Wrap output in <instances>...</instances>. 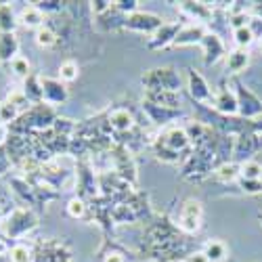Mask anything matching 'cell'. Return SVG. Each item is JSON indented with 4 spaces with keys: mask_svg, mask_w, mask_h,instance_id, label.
Here are the masks:
<instances>
[{
    "mask_svg": "<svg viewBox=\"0 0 262 262\" xmlns=\"http://www.w3.org/2000/svg\"><path fill=\"white\" fill-rule=\"evenodd\" d=\"M76 189H78V198H82L86 202H93L101 195L99 174L95 172V166L91 160H78V164H76Z\"/></svg>",
    "mask_w": 262,
    "mask_h": 262,
    "instance_id": "obj_6",
    "label": "cell"
},
{
    "mask_svg": "<svg viewBox=\"0 0 262 262\" xmlns=\"http://www.w3.org/2000/svg\"><path fill=\"white\" fill-rule=\"evenodd\" d=\"M40 225V216L36 210L17 206L7 216L0 218V237L3 239H21L30 235Z\"/></svg>",
    "mask_w": 262,
    "mask_h": 262,
    "instance_id": "obj_3",
    "label": "cell"
},
{
    "mask_svg": "<svg viewBox=\"0 0 262 262\" xmlns=\"http://www.w3.org/2000/svg\"><path fill=\"white\" fill-rule=\"evenodd\" d=\"M206 34H208L206 26H202V24H187V26L181 28L179 36L174 38L172 47L174 49H179V47H200Z\"/></svg>",
    "mask_w": 262,
    "mask_h": 262,
    "instance_id": "obj_17",
    "label": "cell"
},
{
    "mask_svg": "<svg viewBox=\"0 0 262 262\" xmlns=\"http://www.w3.org/2000/svg\"><path fill=\"white\" fill-rule=\"evenodd\" d=\"M19 26L17 15L9 3H0V34H15V28Z\"/></svg>",
    "mask_w": 262,
    "mask_h": 262,
    "instance_id": "obj_27",
    "label": "cell"
},
{
    "mask_svg": "<svg viewBox=\"0 0 262 262\" xmlns=\"http://www.w3.org/2000/svg\"><path fill=\"white\" fill-rule=\"evenodd\" d=\"M248 28L252 30V34H254V38L258 40H262V17H258V15H252L250 17V21H248Z\"/></svg>",
    "mask_w": 262,
    "mask_h": 262,
    "instance_id": "obj_43",
    "label": "cell"
},
{
    "mask_svg": "<svg viewBox=\"0 0 262 262\" xmlns=\"http://www.w3.org/2000/svg\"><path fill=\"white\" fill-rule=\"evenodd\" d=\"M212 177L218 181V183H225V185H229V183H235V181H239V164H235V162H225V164H221L214 172H212Z\"/></svg>",
    "mask_w": 262,
    "mask_h": 262,
    "instance_id": "obj_28",
    "label": "cell"
},
{
    "mask_svg": "<svg viewBox=\"0 0 262 262\" xmlns=\"http://www.w3.org/2000/svg\"><path fill=\"white\" fill-rule=\"evenodd\" d=\"M89 5H91V11H93V15L97 19L103 17L105 13H109L112 7H114V3H109V0H93V3H89Z\"/></svg>",
    "mask_w": 262,
    "mask_h": 262,
    "instance_id": "obj_41",
    "label": "cell"
},
{
    "mask_svg": "<svg viewBox=\"0 0 262 262\" xmlns=\"http://www.w3.org/2000/svg\"><path fill=\"white\" fill-rule=\"evenodd\" d=\"M239 189L246 195H260L262 193V181H248V179H239L237 181Z\"/></svg>",
    "mask_w": 262,
    "mask_h": 262,
    "instance_id": "obj_39",
    "label": "cell"
},
{
    "mask_svg": "<svg viewBox=\"0 0 262 262\" xmlns=\"http://www.w3.org/2000/svg\"><path fill=\"white\" fill-rule=\"evenodd\" d=\"M57 118H59V114L55 107H51L47 103H38V105H32L28 112L21 118H17L11 126H7V130L15 135H38V133H45V130L53 128Z\"/></svg>",
    "mask_w": 262,
    "mask_h": 262,
    "instance_id": "obj_2",
    "label": "cell"
},
{
    "mask_svg": "<svg viewBox=\"0 0 262 262\" xmlns=\"http://www.w3.org/2000/svg\"><path fill=\"white\" fill-rule=\"evenodd\" d=\"M262 151V137L258 133H244L235 137L233 145V162L235 164H244L248 160H254L256 154Z\"/></svg>",
    "mask_w": 262,
    "mask_h": 262,
    "instance_id": "obj_10",
    "label": "cell"
},
{
    "mask_svg": "<svg viewBox=\"0 0 262 262\" xmlns=\"http://www.w3.org/2000/svg\"><path fill=\"white\" fill-rule=\"evenodd\" d=\"M128 15L120 13L116 7H112V11L105 13L103 17L97 19V26L103 30V32H118V30H124V21H126Z\"/></svg>",
    "mask_w": 262,
    "mask_h": 262,
    "instance_id": "obj_25",
    "label": "cell"
},
{
    "mask_svg": "<svg viewBox=\"0 0 262 262\" xmlns=\"http://www.w3.org/2000/svg\"><path fill=\"white\" fill-rule=\"evenodd\" d=\"M195 250L198 248L193 246L191 237L181 233L168 216L154 214L147 223L141 246L143 258L154 262H183Z\"/></svg>",
    "mask_w": 262,
    "mask_h": 262,
    "instance_id": "obj_1",
    "label": "cell"
},
{
    "mask_svg": "<svg viewBox=\"0 0 262 262\" xmlns=\"http://www.w3.org/2000/svg\"><path fill=\"white\" fill-rule=\"evenodd\" d=\"M40 74L32 72L26 80H24V89H21V93L26 95V99L32 103V105H38V103H45V99H42V82H40Z\"/></svg>",
    "mask_w": 262,
    "mask_h": 262,
    "instance_id": "obj_24",
    "label": "cell"
},
{
    "mask_svg": "<svg viewBox=\"0 0 262 262\" xmlns=\"http://www.w3.org/2000/svg\"><path fill=\"white\" fill-rule=\"evenodd\" d=\"M40 82H42V99H45L47 105H51V107L57 109L59 105H63L65 101L70 99V89H68V84H63L59 78L42 76Z\"/></svg>",
    "mask_w": 262,
    "mask_h": 262,
    "instance_id": "obj_12",
    "label": "cell"
},
{
    "mask_svg": "<svg viewBox=\"0 0 262 262\" xmlns=\"http://www.w3.org/2000/svg\"><path fill=\"white\" fill-rule=\"evenodd\" d=\"M250 65V53L246 49H233L225 57V68L231 76H239Z\"/></svg>",
    "mask_w": 262,
    "mask_h": 262,
    "instance_id": "obj_21",
    "label": "cell"
},
{
    "mask_svg": "<svg viewBox=\"0 0 262 262\" xmlns=\"http://www.w3.org/2000/svg\"><path fill=\"white\" fill-rule=\"evenodd\" d=\"M143 101L160 105V107H168V109H181L183 107V93H174V91H145Z\"/></svg>",
    "mask_w": 262,
    "mask_h": 262,
    "instance_id": "obj_20",
    "label": "cell"
},
{
    "mask_svg": "<svg viewBox=\"0 0 262 262\" xmlns=\"http://www.w3.org/2000/svg\"><path fill=\"white\" fill-rule=\"evenodd\" d=\"M202 221H204L202 202H200V200H193V198L185 200L183 206H181V212H179V221H177L179 231L191 237V235H195V233H200Z\"/></svg>",
    "mask_w": 262,
    "mask_h": 262,
    "instance_id": "obj_7",
    "label": "cell"
},
{
    "mask_svg": "<svg viewBox=\"0 0 262 262\" xmlns=\"http://www.w3.org/2000/svg\"><path fill=\"white\" fill-rule=\"evenodd\" d=\"M7 206H11V208H17V206H13V202H11V195L0 193V218H3V216H7V214L11 212Z\"/></svg>",
    "mask_w": 262,
    "mask_h": 262,
    "instance_id": "obj_44",
    "label": "cell"
},
{
    "mask_svg": "<svg viewBox=\"0 0 262 262\" xmlns=\"http://www.w3.org/2000/svg\"><path fill=\"white\" fill-rule=\"evenodd\" d=\"M162 26H164V19L149 11H137L133 15H128L124 21V30L145 34V36H154Z\"/></svg>",
    "mask_w": 262,
    "mask_h": 262,
    "instance_id": "obj_8",
    "label": "cell"
},
{
    "mask_svg": "<svg viewBox=\"0 0 262 262\" xmlns=\"http://www.w3.org/2000/svg\"><path fill=\"white\" fill-rule=\"evenodd\" d=\"M202 252L206 254V258L210 262H223L229 254L227 250V244L221 242V239H210V242H206V246L202 248Z\"/></svg>",
    "mask_w": 262,
    "mask_h": 262,
    "instance_id": "obj_29",
    "label": "cell"
},
{
    "mask_svg": "<svg viewBox=\"0 0 262 262\" xmlns=\"http://www.w3.org/2000/svg\"><path fill=\"white\" fill-rule=\"evenodd\" d=\"M181 28H183V24H164L154 36L149 38L147 49H151V51H162V49L172 47V42H174V38L179 36Z\"/></svg>",
    "mask_w": 262,
    "mask_h": 262,
    "instance_id": "obj_19",
    "label": "cell"
},
{
    "mask_svg": "<svg viewBox=\"0 0 262 262\" xmlns=\"http://www.w3.org/2000/svg\"><path fill=\"white\" fill-rule=\"evenodd\" d=\"M126 256H130V254H126V250H122L118 244L109 242V239H105V244L99 250L101 262H126Z\"/></svg>",
    "mask_w": 262,
    "mask_h": 262,
    "instance_id": "obj_26",
    "label": "cell"
},
{
    "mask_svg": "<svg viewBox=\"0 0 262 262\" xmlns=\"http://www.w3.org/2000/svg\"><path fill=\"white\" fill-rule=\"evenodd\" d=\"M254 40H256V38H254L252 30H250L248 26L233 30V42H235V49H246V51H248V47H252V45H254Z\"/></svg>",
    "mask_w": 262,
    "mask_h": 262,
    "instance_id": "obj_38",
    "label": "cell"
},
{
    "mask_svg": "<svg viewBox=\"0 0 262 262\" xmlns=\"http://www.w3.org/2000/svg\"><path fill=\"white\" fill-rule=\"evenodd\" d=\"M5 252H7V242H5L3 237H0V256H3Z\"/></svg>",
    "mask_w": 262,
    "mask_h": 262,
    "instance_id": "obj_46",
    "label": "cell"
},
{
    "mask_svg": "<svg viewBox=\"0 0 262 262\" xmlns=\"http://www.w3.org/2000/svg\"><path fill=\"white\" fill-rule=\"evenodd\" d=\"M9 260L11 262H34V248L26 244H15L9 250Z\"/></svg>",
    "mask_w": 262,
    "mask_h": 262,
    "instance_id": "obj_37",
    "label": "cell"
},
{
    "mask_svg": "<svg viewBox=\"0 0 262 262\" xmlns=\"http://www.w3.org/2000/svg\"><path fill=\"white\" fill-rule=\"evenodd\" d=\"M258 221H260V225H262V212H260V214H258Z\"/></svg>",
    "mask_w": 262,
    "mask_h": 262,
    "instance_id": "obj_48",
    "label": "cell"
},
{
    "mask_svg": "<svg viewBox=\"0 0 262 262\" xmlns=\"http://www.w3.org/2000/svg\"><path fill=\"white\" fill-rule=\"evenodd\" d=\"M19 57V38L15 34H0V63L9 65Z\"/></svg>",
    "mask_w": 262,
    "mask_h": 262,
    "instance_id": "obj_23",
    "label": "cell"
},
{
    "mask_svg": "<svg viewBox=\"0 0 262 262\" xmlns=\"http://www.w3.org/2000/svg\"><path fill=\"white\" fill-rule=\"evenodd\" d=\"M0 262H11V260H9V254H3V256H0Z\"/></svg>",
    "mask_w": 262,
    "mask_h": 262,
    "instance_id": "obj_47",
    "label": "cell"
},
{
    "mask_svg": "<svg viewBox=\"0 0 262 262\" xmlns=\"http://www.w3.org/2000/svg\"><path fill=\"white\" fill-rule=\"evenodd\" d=\"M187 97L193 103L208 105V107L214 101V93L210 91V84L206 82V78L198 70H189L187 72Z\"/></svg>",
    "mask_w": 262,
    "mask_h": 262,
    "instance_id": "obj_11",
    "label": "cell"
},
{
    "mask_svg": "<svg viewBox=\"0 0 262 262\" xmlns=\"http://www.w3.org/2000/svg\"><path fill=\"white\" fill-rule=\"evenodd\" d=\"M239 179L262 181V164L258 160H248L244 164H239Z\"/></svg>",
    "mask_w": 262,
    "mask_h": 262,
    "instance_id": "obj_33",
    "label": "cell"
},
{
    "mask_svg": "<svg viewBox=\"0 0 262 262\" xmlns=\"http://www.w3.org/2000/svg\"><path fill=\"white\" fill-rule=\"evenodd\" d=\"M141 109H143V114H145L147 122L160 126L162 130L168 128L172 122H177L179 118H183V112H181V109H168V107H160V105L147 103V101L141 103Z\"/></svg>",
    "mask_w": 262,
    "mask_h": 262,
    "instance_id": "obj_13",
    "label": "cell"
},
{
    "mask_svg": "<svg viewBox=\"0 0 262 262\" xmlns=\"http://www.w3.org/2000/svg\"><path fill=\"white\" fill-rule=\"evenodd\" d=\"M179 11L189 17L191 21H195V24H202L208 28V24L212 21V13L214 9L206 3H193V0H185V3H179Z\"/></svg>",
    "mask_w": 262,
    "mask_h": 262,
    "instance_id": "obj_18",
    "label": "cell"
},
{
    "mask_svg": "<svg viewBox=\"0 0 262 262\" xmlns=\"http://www.w3.org/2000/svg\"><path fill=\"white\" fill-rule=\"evenodd\" d=\"M30 107H32V103L26 99L24 93H21V91H13L3 103H0V124H3V126H11L17 118L24 116Z\"/></svg>",
    "mask_w": 262,
    "mask_h": 262,
    "instance_id": "obj_9",
    "label": "cell"
},
{
    "mask_svg": "<svg viewBox=\"0 0 262 262\" xmlns=\"http://www.w3.org/2000/svg\"><path fill=\"white\" fill-rule=\"evenodd\" d=\"M78 76H80V68H78V63L76 61H63L61 65H59V80L63 82V84H72V82H76L78 80Z\"/></svg>",
    "mask_w": 262,
    "mask_h": 262,
    "instance_id": "obj_36",
    "label": "cell"
},
{
    "mask_svg": "<svg viewBox=\"0 0 262 262\" xmlns=\"http://www.w3.org/2000/svg\"><path fill=\"white\" fill-rule=\"evenodd\" d=\"M34 40H36V45H38L40 49H47V51L59 47V38H57V34L53 32L51 26H42L40 30H36Z\"/></svg>",
    "mask_w": 262,
    "mask_h": 262,
    "instance_id": "obj_30",
    "label": "cell"
},
{
    "mask_svg": "<svg viewBox=\"0 0 262 262\" xmlns=\"http://www.w3.org/2000/svg\"><path fill=\"white\" fill-rule=\"evenodd\" d=\"M183 262H210V260L206 258V254H204L202 250H195V252H191Z\"/></svg>",
    "mask_w": 262,
    "mask_h": 262,
    "instance_id": "obj_45",
    "label": "cell"
},
{
    "mask_svg": "<svg viewBox=\"0 0 262 262\" xmlns=\"http://www.w3.org/2000/svg\"><path fill=\"white\" fill-rule=\"evenodd\" d=\"M114 7L120 13H124V15H133V13L141 11V3H139V0H116Z\"/></svg>",
    "mask_w": 262,
    "mask_h": 262,
    "instance_id": "obj_40",
    "label": "cell"
},
{
    "mask_svg": "<svg viewBox=\"0 0 262 262\" xmlns=\"http://www.w3.org/2000/svg\"><path fill=\"white\" fill-rule=\"evenodd\" d=\"M65 210H68V216L70 218H89V202L78 198V195H74V198L68 202V206H65Z\"/></svg>",
    "mask_w": 262,
    "mask_h": 262,
    "instance_id": "obj_34",
    "label": "cell"
},
{
    "mask_svg": "<svg viewBox=\"0 0 262 262\" xmlns=\"http://www.w3.org/2000/svg\"><path fill=\"white\" fill-rule=\"evenodd\" d=\"M260 51H262V40H260Z\"/></svg>",
    "mask_w": 262,
    "mask_h": 262,
    "instance_id": "obj_49",
    "label": "cell"
},
{
    "mask_svg": "<svg viewBox=\"0 0 262 262\" xmlns=\"http://www.w3.org/2000/svg\"><path fill=\"white\" fill-rule=\"evenodd\" d=\"M141 84L145 86V91H174V93H183V78L181 74L164 65V68H154L147 70L141 76Z\"/></svg>",
    "mask_w": 262,
    "mask_h": 262,
    "instance_id": "obj_4",
    "label": "cell"
},
{
    "mask_svg": "<svg viewBox=\"0 0 262 262\" xmlns=\"http://www.w3.org/2000/svg\"><path fill=\"white\" fill-rule=\"evenodd\" d=\"M17 21H19V26L30 28V30H40L42 26H47V17L42 15L34 5H28V7L21 9V13L17 15Z\"/></svg>",
    "mask_w": 262,
    "mask_h": 262,
    "instance_id": "obj_22",
    "label": "cell"
},
{
    "mask_svg": "<svg viewBox=\"0 0 262 262\" xmlns=\"http://www.w3.org/2000/svg\"><path fill=\"white\" fill-rule=\"evenodd\" d=\"M107 122L112 126V133H114V139L116 137H122V135H128L133 133L137 128V120H135V114L130 112L126 107H118V109H112L107 112Z\"/></svg>",
    "mask_w": 262,
    "mask_h": 262,
    "instance_id": "obj_14",
    "label": "cell"
},
{
    "mask_svg": "<svg viewBox=\"0 0 262 262\" xmlns=\"http://www.w3.org/2000/svg\"><path fill=\"white\" fill-rule=\"evenodd\" d=\"M229 86L233 89L237 97V107H239V118L244 120H262V99L254 95L248 86L239 80L237 76L229 78Z\"/></svg>",
    "mask_w": 262,
    "mask_h": 262,
    "instance_id": "obj_5",
    "label": "cell"
},
{
    "mask_svg": "<svg viewBox=\"0 0 262 262\" xmlns=\"http://www.w3.org/2000/svg\"><path fill=\"white\" fill-rule=\"evenodd\" d=\"M202 51H204V63L208 65H216L221 59H225L227 57V47H225V42H223V38L221 36H216V34H212V32H208L206 36H204V40H202Z\"/></svg>",
    "mask_w": 262,
    "mask_h": 262,
    "instance_id": "obj_15",
    "label": "cell"
},
{
    "mask_svg": "<svg viewBox=\"0 0 262 262\" xmlns=\"http://www.w3.org/2000/svg\"><path fill=\"white\" fill-rule=\"evenodd\" d=\"M9 70H11V74H13V78H17V80H21L24 82L30 74H32V65H30V61L26 59V57H15L11 63H9Z\"/></svg>",
    "mask_w": 262,
    "mask_h": 262,
    "instance_id": "obj_35",
    "label": "cell"
},
{
    "mask_svg": "<svg viewBox=\"0 0 262 262\" xmlns=\"http://www.w3.org/2000/svg\"><path fill=\"white\" fill-rule=\"evenodd\" d=\"M42 15H51V17H57V15H63L65 9H68L70 3H63V0H38V3H32Z\"/></svg>",
    "mask_w": 262,
    "mask_h": 262,
    "instance_id": "obj_31",
    "label": "cell"
},
{
    "mask_svg": "<svg viewBox=\"0 0 262 262\" xmlns=\"http://www.w3.org/2000/svg\"><path fill=\"white\" fill-rule=\"evenodd\" d=\"M112 221H114V225H135V223H139L137 216H135V212H133V208H130L128 204H118V206H114V210H112Z\"/></svg>",
    "mask_w": 262,
    "mask_h": 262,
    "instance_id": "obj_32",
    "label": "cell"
},
{
    "mask_svg": "<svg viewBox=\"0 0 262 262\" xmlns=\"http://www.w3.org/2000/svg\"><path fill=\"white\" fill-rule=\"evenodd\" d=\"M214 112L223 114V116H229V118H235L239 116V107H237V97L233 93L231 86H223V89H218V93L214 95V101L210 105Z\"/></svg>",
    "mask_w": 262,
    "mask_h": 262,
    "instance_id": "obj_16",
    "label": "cell"
},
{
    "mask_svg": "<svg viewBox=\"0 0 262 262\" xmlns=\"http://www.w3.org/2000/svg\"><path fill=\"white\" fill-rule=\"evenodd\" d=\"M11 168H13V164L9 160L7 149H5V145H0V177H7V174L11 172Z\"/></svg>",
    "mask_w": 262,
    "mask_h": 262,
    "instance_id": "obj_42",
    "label": "cell"
}]
</instances>
